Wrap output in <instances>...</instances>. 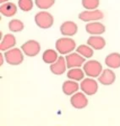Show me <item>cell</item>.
I'll return each instance as SVG.
<instances>
[{"instance_id":"cell-1","label":"cell","mask_w":120,"mask_h":126,"mask_svg":"<svg viewBox=\"0 0 120 126\" xmlns=\"http://www.w3.org/2000/svg\"><path fill=\"white\" fill-rule=\"evenodd\" d=\"M56 50L62 55H68L71 53L76 48V43L71 38H60L55 43Z\"/></svg>"},{"instance_id":"cell-2","label":"cell","mask_w":120,"mask_h":126,"mask_svg":"<svg viewBox=\"0 0 120 126\" xmlns=\"http://www.w3.org/2000/svg\"><path fill=\"white\" fill-rule=\"evenodd\" d=\"M83 70L86 76L89 78H96L100 76L101 72L103 71L102 65L96 60L88 61L83 65Z\"/></svg>"},{"instance_id":"cell-3","label":"cell","mask_w":120,"mask_h":126,"mask_svg":"<svg viewBox=\"0 0 120 126\" xmlns=\"http://www.w3.org/2000/svg\"><path fill=\"white\" fill-rule=\"evenodd\" d=\"M24 52L19 48H12L6 50L4 53V58L8 64L12 66L20 65L24 61Z\"/></svg>"},{"instance_id":"cell-4","label":"cell","mask_w":120,"mask_h":126,"mask_svg":"<svg viewBox=\"0 0 120 126\" xmlns=\"http://www.w3.org/2000/svg\"><path fill=\"white\" fill-rule=\"evenodd\" d=\"M53 22V16L47 11H41L35 15V23L41 29H49Z\"/></svg>"},{"instance_id":"cell-5","label":"cell","mask_w":120,"mask_h":126,"mask_svg":"<svg viewBox=\"0 0 120 126\" xmlns=\"http://www.w3.org/2000/svg\"><path fill=\"white\" fill-rule=\"evenodd\" d=\"M21 50L24 54L30 57L37 56L41 51V46L39 42L34 40H30L21 46Z\"/></svg>"},{"instance_id":"cell-6","label":"cell","mask_w":120,"mask_h":126,"mask_svg":"<svg viewBox=\"0 0 120 126\" xmlns=\"http://www.w3.org/2000/svg\"><path fill=\"white\" fill-rule=\"evenodd\" d=\"M80 88L82 92H84V93H85L86 95L92 96L98 91V83L92 78H84L81 81Z\"/></svg>"},{"instance_id":"cell-7","label":"cell","mask_w":120,"mask_h":126,"mask_svg":"<svg viewBox=\"0 0 120 126\" xmlns=\"http://www.w3.org/2000/svg\"><path fill=\"white\" fill-rule=\"evenodd\" d=\"M104 14L98 9L94 10H86L80 13L79 15V19L84 22H93L98 21L103 19Z\"/></svg>"},{"instance_id":"cell-8","label":"cell","mask_w":120,"mask_h":126,"mask_svg":"<svg viewBox=\"0 0 120 126\" xmlns=\"http://www.w3.org/2000/svg\"><path fill=\"white\" fill-rule=\"evenodd\" d=\"M65 60L67 63V67L69 69L75 68V67H80L82 65H84L85 58L83 57L81 55H80L78 52L74 53H70L65 56Z\"/></svg>"},{"instance_id":"cell-9","label":"cell","mask_w":120,"mask_h":126,"mask_svg":"<svg viewBox=\"0 0 120 126\" xmlns=\"http://www.w3.org/2000/svg\"><path fill=\"white\" fill-rule=\"evenodd\" d=\"M85 93L77 92L72 95L70 98V103L74 109H82L88 105V99H87Z\"/></svg>"},{"instance_id":"cell-10","label":"cell","mask_w":120,"mask_h":126,"mask_svg":"<svg viewBox=\"0 0 120 126\" xmlns=\"http://www.w3.org/2000/svg\"><path fill=\"white\" fill-rule=\"evenodd\" d=\"M85 30L88 34L91 35H100V34L105 33L106 27L103 24L98 21L89 22L85 25Z\"/></svg>"},{"instance_id":"cell-11","label":"cell","mask_w":120,"mask_h":126,"mask_svg":"<svg viewBox=\"0 0 120 126\" xmlns=\"http://www.w3.org/2000/svg\"><path fill=\"white\" fill-rule=\"evenodd\" d=\"M67 68L68 67H67L66 60L63 56H59L55 62L50 65V71L54 75H58V76L64 74V72H66Z\"/></svg>"},{"instance_id":"cell-12","label":"cell","mask_w":120,"mask_h":126,"mask_svg":"<svg viewBox=\"0 0 120 126\" xmlns=\"http://www.w3.org/2000/svg\"><path fill=\"white\" fill-rule=\"evenodd\" d=\"M116 80L115 73L112 71V69H105L103 70L100 76L98 77V82L105 86L112 85Z\"/></svg>"},{"instance_id":"cell-13","label":"cell","mask_w":120,"mask_h":126,"mask_svg":"<svg viewBox=\"0 0 120 126\" xmlns=\"http://www.w3.org/2000/svg\"><path fill=\"white\" fill-rule=\"evenodd\" d=\"M78 31V26L73 21H65L60 26V32L64 36H74Z\"/></svg>"},{"instance_id":"cell-14","label":"cell","mask_w":120,"mask_h":126,"mask_svg":"<svg viewBox=\"0 0 120 126\" xmlns=\"http://www.w3.org/2000/svg\"><path fill=\"white\" fill-rule=\"evenodd\" d=\"M79 88H80V86H79L78 82L74 80H71V79L65 81L62 86L63 93L67 96H71V95L74 94L75 93L78 92Z\"/></svg>"},{"instance_id":"cell-15","label":"cell","mask_w":120,"mask_h":126,"mask_svg":"<svg viewBox=\"0 0 120 126\" xmlns=\"http://www.w3.org/2000/svg\"><path fill=\"white\" fill-rule=\"evenodd\" d=\"M0 13L2 15L5 17H13L17 13V6L14 3L7 2V3H2L0 6Z\"/></svg>"},{"instance_id":"cell-16","label":"cell","mask_w":120,"mask_h":126,"mask_svg":"<svg viewBox=\"0 0 120 126\" xmlns=\"http://www.w3.org/2000/svg\"><path fill=\"white\" fill-rule=\"evenodd\" d=\"M16 45V39L15 35L12 34H6L1 40L0 43V50L1 51H6L9 49L14 48Z\"/></svg>"},{"instance_id":"cell-17","label":"cell","mask_w":120,"mask_h":126,"mask_svg":"<svg viewBox=\"0 0 120 126\" xmlns=\"http://www.w3.org/2000/svg\"><path fill=\"white\" fill-rule=\"evenodd\" d=\"M87 45H89L94 50H100L106 46V40L100 35H91L87 40Z\"/></svg>"},{"instance_id":"cell-18","label":"cell","mask_w":120,"mask_h":126,"mask_svg":"<svg viewBox=\"0 0 120 126\" xmlns=\"http://www.w3.org/2000/svg\"><path fill=\"white\" fill-rule=\"evenodd\" d=\"M105 64L111 69H117L120 67V54L117 52L109 54L105 58Z\"/></svg>"},{"instance_id":"cell-19","label":"cell","mask_w":120,"mask_h":126,"mask_svg":"<svg viewBox=\"0 0 120 126\" xmlns=\"http://www.w3.org/2000/svg\"><path fill=\"white\" fill-rule=\"evenodd\" d=\"M85 72L84 70H81L80 67H75L70 69L68 72H67V77L68 78L71 79V80H74L76 82L79 81H82L85 78Z\"/></svg>"},{"instance_id":"cell-20","label":"cell","mask_w":120,"mask_h":126,"mask_svg":"<svg viewBox=\"0 0 120 126\" xmlns=\"http://www.w3.org/2000/svg\"><path fill=\"white\" fill-rule=\"evenodd\" d=\"M58 52L52 49H48L42 55V60L47 64H52L58 60Z\"/></svg>"},{"instance_id":"cell-21","label":"cell","mask_w":120,"mask_h":126,"mask_svg":"<svg viewBox=\"0 0 120 126\" xmlns=\"http://www.w3.org/2000/svg\"><path fill=\"white\" fill-rule=\"evenodd\" d=\"M94 49L89 45H80L76 48V51L85 58H91L94 55Z\"/></svg>"},{"instance_id":"cell-22","label":"cell","mask_w":120,"mask_h":126,"mask_svg":"<svg viewBox=\"0 0 120 126\" xmlns=\"http://www.w3.org/2000/svg\"><path fill=\"white\" fill-rule=\"evenodd\" d=\"M25 28V25H24V23L20 19H14L12 20H10L9 23V29L10 31L15 32V33H17V32H20L24 30Z\"/></svg>"},{"instance_id":"cell-23","label":"cell","mask_w":120,"mask_h":126,"mask_svg":"<svg viewBox=\"0 0 120 126\" xmlns=\"http://www.w3.org/2000/svg\"><path fill=\"white\" fill-rule=\"evenodd\" d=\"M81 4L86 10H94L100 5V0H81Z\"/></svg>"},{"instance_id":"cell-24","label":"cell","mask_w":120,"mask_h":126,"mask_svg":"<svg viewBox=\"0 0 120 126\" xmlns=\"http://www.w3.org/2000/svg\"><path fill=\"white\" fill-rule=\"evenodd\" d=\"M55 3V0H35V4L40 9H48Z\"/></svg>"},{"instance_id":"cell-25","label":"cell","mask_w":120,"mask_h":126,"mask_svg":"<svg viewBox=\"0 0 120 126\" xmlns=\"http://www.w3.org/2000/svg\"><path fill=\"white\" fill-rule=\"evenodd\" d=\"M33 1L32 0H19L18 1V6L22 11L29 12L33 9Z\"/></svg>"},{"instance_id":"cell-26","label":"cell","mask_w":120,"mask_h":126,"mask_svg":"<svg viewBox=\"0 0 120 126\" xmlns=\"http://www.w3.org/2000/svg\"><path fill=\"white\" fill-rule=\"evenodd\" d=\"M3 63V54H0V66H2Z\"/></svg>"},{"instance_id":"cell-27","label":"cell","mask_w":120,"mask_h":126,"mask_svg":"<svg viewBox=\"0 0 120 126\" xmlns=\"http://www.w3.org/2000/svg\"><path fill=\"white\" fill-rule=\"evenodd\" d=\"M9 1V0H0V3H7V2Z\"/></svg>"}]
</instances>
